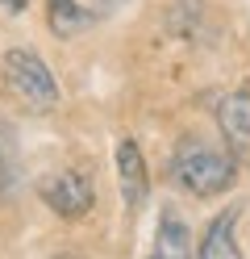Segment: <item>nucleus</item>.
Segmentation results:
<instances>
[{
  "mask_svg": "<svg viewBox=\"0 0 250 259\" xmlns=\"http://www.w3.org/2000/svg\"><path fill=\"white\" fill-rule=\"evenodd\" d=\"M171 180L192 197H221L238 180V159L205 138H183L171 151Z\"/></svg>",
  "mask_w": 250,
  "mask_h": 259,
  "instance_id": "f257e3e1",
  "label": "nucleus"
},
{
  "mask_svg": "<svg viewBox=\"0 0 250 259\" xmlns=\"http://www.w3.org/2000/svg\"><path fill=\"white\" fill-rule=\"evenodd\" d=\"M5 79H9V88L21 96L25 105L42 109V113H50V109L59 105L55 71H50L33 51H21V46H17V51H9V55H5Z\"/></svg>",
  "mask_w": 250,
  "mask_h": 259,
  "instance_id": "f03ea898",
  "label": "nucleus"
},
{
  "mask_svg": "<svg viewBox=\"0 0 250 259\" xmlns=\"http://www.w3.org/2000/svg\"><path fill=\"white\" fill-rule=\"evenodd\" d=\"M38 197L55 209L59 218L75 222V218H83V213L96 205V188H92V180H88L83 171L63 167V171H50V176L38 180Z\"/></svg>",
  "mask_w": 250,
  "mask_h": 259,
  "instance_id": "7ed1b4c3",
  "label": "nucleus"
},
{
  "mask_svg": "<svg viewBox=\"0 0 250 259\" xmlns=\"http://www.w3.org/2000/svg\"><path fill=\"white\" fill-rule=\"evenodd\" d=\"M217 125H221L225 151L238 159V167H250V92H229L217 105Z\"/></svg>",
  "mask_w": 250,
  "mask_h": 259,
  "instance_id": "20e7f679",
  "label": "nucleus"
},
{
  "mask_svg": "<svg viewBox=\"0 0 250 259\" xmlns=\"http://www.w3.org/2000/svg\"><path fill=\"white\" fill-rule=\"evenodd\" d=\"M117 184H121L125 209L138 213V209L146 205V197H150V176H146V159H142V151H138L133 138L117 142Z\"/></svg>",
  "mask_w": 250,
  "mask_h": 259,
  "instance_id": "39448f33",
  "label": "nucleus"
},
{
  "mask_svg": "<svg viewBox=\"0 0 250 259\" xmlns=\"http://www.w3.org/2000/svg\"><path fill=\"white\" fill-rule=\"evenodd\" d=\"M233 230H238V209L229 205V209H221V213H217V218L205 226L200 247H196V259H242Z\"/></svg>",
  "mask_w": 250,
  "mask_h": 259,
  "instance_id": "423d86ee",
  "label": "nucleus"
},
{
  "mask_svg": "<svg viewBox=\"0 0 250 259\" xmlns=\"http://www.w3.org/2000/svg\"><path fill=\"white\" fill-rule=\"evenodd\" d=\"M146 259H192V230L175 209H163L159 218V234Z\"/></svg>",
  "mask_w": 250,
  "mask_h": 259,
  "instance_id": "0eeeda50",
  "label": "nucleus"
},
{
  "mask_svg": "<svg viewBox=\"0 0 250 259\" xmlns=\"http://www.w3.org/2000/svg\"><path fill=\"white\" fill-rule=\"evenodd\" d=\"M46 21H50V34L55 38H75L79 29L92 25V13L79 5V0H50L46 5Z\"/></svg>",
  "mask_w": 250,
  "mask_h": 259,
  "instance_id": "6e6552de",
  "label": "nucleus"
},
{
  "mask_svg": "<svg viewBox=\"0 0 250 259\" xmlns=\"http://www.w3.org/2000/svg\"><path fill=\"white\" fill-rule=\"evenodd\" d=\"M29 5V0H0V9H9V13H21Z\"/></svg>",
  "mask_w": 250,
  "mask_h": 259,
  "instance_id": "1a4fd4ad",
  "label": "nucleus"
}]
</instances>
